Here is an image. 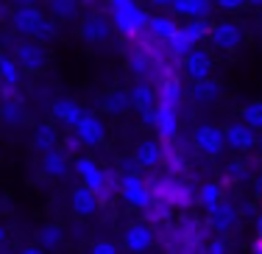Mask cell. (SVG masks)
Masks as SVG:
<instances>
[{
    "instance_id": "cell-1",
    "label": "cell",
    "mask_w": 262,
    "mask_h": 254,
    "mask_svg": "<svg viewBox=\"0 0 262 254\" xmlns=\"http://www.w3.org/2000/svg\"><path fill=\"white\" fill-rule=\"evenodd\" d=\"M109 11H112V23L123 36H140L148 31L151 17L137 6V0H109Z\"/></svg>"
},
{
    "instance_id": "cell-2",
    "label": "cell",
    "mask_w": 262,
    "mask_h": 254,
    "mask_svg": "<svg viewBox=\"0 0 262 254\" xmlns=\"http://www.w3.org/2000/svg\"><path fill=\"white\" fill-rule=\"evenodd\" d=\"M151 193H154V204H165V207H190L192 201L198 198V193H192V187L187 182L176 176H162L151 184Z\"/></svg>"
},
{
    "instance_id": "cell-3",
    "label": "cell",
    "mask_w": 262,
    "mask_h": 254,
    "mask_svg": "<svg viewBox=\"0 0 262 254\" xmlns=\"http://www.w3.org/2000/svg\"><path fill=\"white\" fill-rule=\"evenodd\" d=\"M11 26L26 36H53V23L42 14L39 6H14L11 11Z\"/></svg>"
},
{
    "instance_id": "cell-4",
    "label": "cell",
    "mask_w": 262,
    "mask_h": 254,
    "mask_svg": "<svg viewBox=\"0 0 262 254\" xmlns=\"http://www.w3.org/2000/svg\"><path fill=\"white\" fill-rule=\"evenodd\" d=\"M120 196L126 198L131 207H140V209H148L154 204V193H151V184L140 176L137 171L131 173H123L120 179Z\"/></svg>"
},
{
    "instance_id": "cell-5",
    "label": "cell",
    "mask_w": 262,
    "mask_h": 254,
    "mask_svg": "<svg viewBox=\"0 0 262 254\" xmlns=\"http://www.w3.org/2000/svg\"><path fill=\"white\" fill-rule=\"evenodd\" d=\"M192 142H195V148L204 154V157H217V154L226 148V134H223V129L204 123V126L195 129V134H192Z\"/></svg>"
},
{
    "instance_id": "cell-6",
    "label": "cell",
    "mask_w": 262,
    "mask_h": 254,
    "mask_svg": "<svg viewBox=\"0 0 262 254\" xmlns=\"http://www.w3.org/2000/svg\"><path fill=\"white\" fill-rule=\"evenodd\" d=\"M209 42L215 51H237L243 45V31L237 23H217L209 31Z\"/></svg>"
},
{
    "instance_id": "cell-7",
    "label": "cell",
    "mask_w": 262,
    "mask_h": 254,
    "mask_svg": "<svg viewBox=\"0 0 262 254\" xmlns=\"http://www.w3.org/2000/svg\"><path fill=\"white\" fill-rule=\"evenodd\" d=\"M14 59H17V65L28 73H39L42 67L48 65L45 48L36 45V42H20V45L14 48Z\"/></svg>"
},
{
    "instance_id": "cell-8",
    "label": "cell",
    "mask_w": 262,
    "mask_h": 254,
    "mask_svg": "<svg viewBox=\"0 0 262 254\" xmlns=\"http://www.w3.org/2000/svg\"><path fill=\"white\" fill-rule=\"evenodd\" d=\"M76 173H78L81 182H84V187H90L95 196H101V193H103V187H106V171L98 168L95 159H90V157H78V159H76Z\"/></svg>"
},
{
    "instance_id": "cell-9",
    "label": "cell",
    "mask_w": 262,
    "mask_h": 254,
    "mask_svg": "<svg viewBox=\"0 0 262 254\" xmlns=\"http://www.w3.org/2000/svg\"><path fill=\"white\" fill-rule=\"evenodd\" d=\"M223 134H226V145L234 148V151H251V148L257 145V129H251L246 120L226 126Z\"/></svg>"
},
{
    "instance_id": "cell-10",
    "label": "cell",
    "mask_w": 262,
    "mask_h": 254,
    "mask_svg": "<svg viewBox=\"0 0 262 254\" xmlns=\"http://www.w3.org/2000/svg\"><path fill=\"white\" fill-rule=\"evenodd\" d=\"M123 246L131 254H142L154 246V232L145 224H131L126 229V235H123Z\"/></svg>"
},
{
    "instance_id": "cell-11",
    "label": "cell",
    "mask_w": 262,
    "mask_h": 254,
    "mask_svg": "<svg viewBox=\"0 0 262 254\" xmlns=\"http://www.w3.org/2000/svg\"><path fill=\"white\" fill-rule=\"evenodd\" d=\"M73 132L78 134V140L84 142V145H101L103 137H106V129H103L101 117H95V115H84L76 123V129H73Z\"/></svg>"
},
{
    "instance_id": "cell-12",
    "label": "cell",
    "mask_w": 262,
    "mask_h": 254,
    "mask_svg": "<svg viewBox=\"0 0 262 254\" xmlns=\"http://www.w3.org/2000/svg\"><path fill=\"white\" fill-rule=\"evenodd\" d=\"M184 73L192 78V81H201V78H209L212 73V56L201 48H192L184 56Z\"/></svg>"
},
{
    "instance_id": "cell-13",
    "label": "cell",
    "mask_w": 262,
    "mask_h": 254,
    "mask_svg": "<svg viewBox=\"0 0 262 254\" xmlns=\"http://www.w3.org/2000/svg\"><path fill=\"white\" fill-rule=\"evenodd\" d=\"M81 117H84V109H81V103L73 101V98H59V101L53 103V120L61 123V126L76 129V123Z\"/></svg>"
},
{
    "instance_id": "cell-14",
    "label": "cell",
    "mask_w": 262,
    "mask_h": 254,
    "mask_svg": "<svg viewBox=\"0 0 262 254\" xmlns=\"http://www.w3.org/2000/svg\"><path fill=\"white\" fill-rule=\"evenodd\" d=\"M134 159L142 168H157V165L165 162V145L157 140H142L134 151Z\"/></svg>"
},
{
    "instance_id": "cell-15",
    "label": "cell",
    "mask_w": 262,
    "mask_h": 254,
    "mask_svg": "<svg viewBox=\"0 0 262 254\" xmlns=\"http://www.w3.org/2000/svg\"><path fill=\"white\" fill-rule=\"evenodd\" d=\"M207 218H209V226L215 229V232H229L234 224H237V209L232 207L229 201H221L217 207L207 209Z\"/></svg>"
},
{
    "instance_id": "cell-16",
    "label": "cell",
    "mask_w": 262,
    "mask_h": 254,
    "mask_svg": "<svg viewBox=\"0 0 262 254\" xmlns=\"http://www.w3.org/2000/svg\"><path fill=\"white\" fill-rule=\"evenodd\" d=\"M157 103H162V107H173V109L182 103V81H179V76H167V78L159 81Z\"/></svg>"
},
{
    "instance_id": "cell-17",
    "label": "cell",
    "mask_w": 262,
    "mask_h": 254,
    "mask_svg": "<svg viewBox=\"0 0 262 254\" xmlns=\"http://www.w3.org/2000/svg\"><path fill=\"white\" fill-rule=\"evenodd\" d=\"M81 36H84L86 42H92V45H98V42H103L106 36H109V23H106L101 14H90L81 23Z\"/></svg>"
},
{
    "instance_id": "cell-18",
    "label": "cell",
    "mask_w": 262,
    "mask_h": 254,
    "mask_svg": "<svg viewBox=\"0 0 262 254\" xmlns=\"http://www.w3.org/2000/svg\"><path fill=\"white\" fill-rule=\"evenodd\" d=\"M98 207H101V201H98V196L92 193L90 187H78L76 193H73V213L81 215V218H90V215H95Z\"/></svg>"
},
{
    "instance_id": "cell-19",
    "label": "cell",
    "mask_w": 262,
    "mask_h": 254,
    "mask_svg": "<svg viewBox=\"0 0 262 254\" xmlns=\"http://www.w3.org/2000/svg\"><path fill=\"white\" fill-rule=\"evenodd\" d=\"M179 17H187V20H195V17H209L212 11V0H173L170 6Z\"/></svg>"
},
{
    "instance_id": "cell-20",
    "label": "cell",
    "mask_w": 262,
    "mask_h": 254,
    "mask_svg": "<svg viewBox=\"0 0 262 254\" xmlns=\"http://www.w3.org/2000/svg\"><path fill=\"white\" fill-rule=\"evenodd\" d=\"M159 132L162 140H173L179 132L176 126V109L173 107H162V103H157V126H154Z\"/></svg>"
},
{
    "instance_id": "cell-21",
    "label": "cell",
    "mask_w": 262,
    "mask_h": 254,
    "mask_svg": "<svg viewBox=\"0 0 262 254\" xmlns=\"http://www.w3.org/2000/svg\"><path fill=\"white\" fill-rule=\"evenodd\" d=\"M128 95H131V107H134L137 112H145V109L157 107V92H154V87L145 84V81L134 84Z\"/></svg>"
},
{
    "instance_id": "cell-22",
    "label": "cell",
    "mask_w": 262,
    "mask_h": 254,
    "mask_svg": "<svg viewBox=\"0 0 262 254\" xmlns=\"http://www.w3.org/2000/svg\"><path fill=\"white\" fill-rule=\"evenodd\" d=\"M165 42V48H167V53H170V56H176V59H184L187 53L192 51V48H195V42L190 39V36L184 34L182 31V26H179V31L173 36H167V39H162Z\"/></svg>"
},
{
    "instance_id": "cell-23",
    "label": "cell",
    "mask_w": 262,
    "mask_h": 254,
    "mask_svg": "<svg viewBox=\"0 0 262 254\" xmlns=\"http://www.w3.org/2000/svg\"><path fill=\"white\" fill-rule=\"evenodd\" d=\"M128 70L134 73V76H140V78H145V76H151L154 70H157V65H154V59L148 56L142 48H137V51H131L128 53Z\"/></svg>"
},
{
    "instance_id": "cell-24",
    "label": "cell",
    "mask_w": 262,
    "mask_h": 254,
    "mask_svg": "<svg viewBox=\"0 0 262 254\" xmlns=\"http://www.w3.org/2000/svg\"><path fill=\"white\" fill-rule=\"evenodd\" d=\"M42 171L53 179H61L67 173V157L61 151H56V148L45 151V157H42Z\"/></svg>"
},
{
    "instance_id": "cell-25",
    "label": "cell",
    "mask_w": 262,
    "mask_h": 254,
    "mask_svg": "<svg viewBox=\"0 0 262 254\" xmlns=\"http://www.w3.org/2000/svg\"><path fill=\"white\" fill-rule=\"evenodd\" d=\"M34 145L39 151H51V148L59 145V132L53 129V123H39L34 129Z\"/></svg>"
},
{
    "instance_id": "cell-26",
    "label": "cell",
    "mask_w": 262,
    "mask_h": 254,
    "mask_svg": "<svg viewBox=\"0 0 262 254\" xmlns=\"http://www.w3.org/2000/svg\"><path fill=\"white\" fill-rule=\"evenodd\" d=\"M221 92H223V84L212 81V78H201L192 87V98L195 101H215V98H221Z\"/></svg>"
},
{
    "instance_id": "cell-27",
    "label": "cell",
    "mask_w": 262,
    "mask_h": 254,
    "mask_svg": "<svg viewBox=\"0 0 262 254\" xmlns=\"http://www.w3.org/2000/svg\"><path fill=\"white\" fill-rule=\"evenodd\" d=\"M148 31L154 34V39H167V36H173L179 31V23L173 17H151Z\"/></svg>"
},
{
    "instance_id": "cell-28",
    "label": "cell",
    "mask_w": 262,
    "mask_h": 254,
    "mask_svg": "<svg viewBox=\"0 0 262 254\" xmlns=\"http://www.w3.org/2000/svg\"><path fill=\"white\" fill-rule=\"evenodd\" d=\"M182 31L187 36H190L192 42H201V39H209V31H212V26H209V20L207 17H195V20H187L184 26H182Z\"/></svg>"
},
{
    "instance_id": "cell-29",
    "label": "cell",
    "mask_w": 262,
    "mask_h": 254,
    "mask_svg": "<svg viewBox=\"0 0 262 254\" xmlns=\"http://www.w3.org/2000/svg\"><path fill=\"white\" fill-rule=\"evenodd\" d=\"M36 240L42 243V249H59L61 240H64V229L56 226V224H48L36 232Z\"/></svg>"
},
{
    "instance_id": "cell-30",
    "label": "cell",
    "mask_w": 262,
    "mask_h": 254,
    "mask_svg": "<svg viewBox=\"0 0 262 254\" xmlns=\"http://www.w3.org/2000/svg\"><path fill=\"white\" fill-rule=\"evenodd\" d=\"M53 20H73L78 14V0H48Z\"/></svg>"
},
{
    "instance_id": "cell-31",
    "label": "cell",
    "mask_w": 262,
    "mask_h": 254,
    "mask_svg": "<svg viewBox=\"0 0 262 254\" xmlns=\"http://www.w3.org/2000/svg\"><path fill=\"white\" fill-rule=\"evenodd\" d=\"M0 81H3V84H11V87L20 84V65H17L14 56H6V53H0Z\"/></svg>"
},
{
    "instance_id": "cell-32",
    "label": "cell",
    "mask_w": 262,
    "mask_h": 254,
    "mask_svg": "<svg viewBox=\"0 0 262 254\" xmlns=\"http://www.w3.org/2000/svg\"><path fill=\"white\" fill-rule=\"evenodd\" d=\"M221 201H223V187H221V184H215V182H207L201 190H198V204H201L204 209H212V207H217Z\"/></svg>"
},
{
    "instance_id": "cell-33",
    "label": "cell",
    "mask_w": 262,
    "mask_h": 254,
    "mask_svg": "<svg viewBox=\"0 0 262 254\" xmlns=\"http://www.w3.org/2000/svg\"><path fill=\"white\" fill-rule=\"evenodd\" d=\"M131 109V95L128 92H112V95L103 98V112L109 115H123Z\"/></svg>"
},
{
    "instance_id": "cell-34",
    "label": "cell",
    "mask_w": 262,
    "mask_h": 254,
    "mask_svg": "<svg viewBox=\"0 0 262 254\" xmlns=\"http://www.w3.org/2000/svg\"><path fill=\"white\" fill-rule=\"evenodd\" d=\"M0 117H3L6 123H23V117H26V109H23L20 98L3 101V107H0Z\"/></svg>"
},
{
    "instance_id": "cell-35",
    "label": "cell",
    "mask_w": 262,
    "mask_h": 254,
    "mask_svg": "<svg viewBox=\"0 0 262 254\" xmlns=\"http://www.w3.org/2000/svg\"><path fill=\"white\" fill-rule=\"evenodd\" d=\"M243 120L251 129H262V101H254L243 109Z\"/></svg>"
},
{
    "instance_id": "cell-36",
    "label": "cell",
    "mask_w": 262,
    "mask_h": 254,
    "mask_svg": "<svg viewBox=\"0 0 262 254\" xmlns=\"http://www.w3.org/2000/svg\"><path fill=\"white\" fill-rule=\"evenodd\" d=\"M246 176H248V171H246V165H243V162H229L226 165V179H229V182H243Z\"/></svg>"
},
{
    "instance_id": "cell-37",
    "label": "cell",
    "mask_w": 262,
    "mask_h": 254,
    "mask_svg": "<svg viewBox=\"0 0 262 254\" xmlns=\"http://www.w3.org/2000/svg\"><path fill=\"white\" fill-rule=\"evenodd\" d=\"M90 254H117V246L112 240H98V243H92Z\"/></svg>"
},
{
    "instance_id": "cell-38",
    "label": "cell",
    "mask_w": 262,
    "mask_h": 254,
    "mask_svg": "<svg viewBox=\"0 0 262 254\" xmlns=\"http://www.w3.org/2000/svg\"><path fill=\"white\" fill-rule=\"evenodd\" d=\"M212 6H221V9H226V11H237V9L246 6V0H212Z\"/></svg>"
},
{
    "instance_id": "cell-39",
    "label": "cell",
    "mask_w": 262,
    "mask_h": 254,
    "mask_svg": "<svg viewBox=\"0 0 262 254\" xmlns=\"http://www.w3.org/2000/svg\"><path fill=\"white\" fill-rule=\"evenodd\" d=\"M81 145H84V142H81V140H78V134L73 132V137H67V140H64V148H67L64 154H76V151H78Z\"/></svg>"
},
{
    "instance_id": "cell-40",
    "label": "cell",
    "mask_w": 262,
    "mask_h": 254,
    "mask_svg": "<svg viewBox=\"0 0 262 254\" xmlns=\"http://www.w3.org/2000/svg\"><path fill=\"white\" fill-rule=\"evenodd\" d=\"M207 254H226V243H223V240H209Z\"/></svg>"
},
{
    "instance_id": "cell-41",
    "label": "cell",
    "mask_w": 262,
    "mask_h": 254,
    "mask_svg": "<svg viewBox=\"0 0 262 254\" xmlns=\"http://www.w3.org/2000/svg\"><path fill=\"white\" fill-rule=\"evenodd\" d=\"M140 115H142V123H145V126H157V107L145 109V112H140Z\"/></svg>"
},
{
    "instance_id": "cell-42",
    "label": "cell",
    "mask_w": 262,
    "mask_h": 254,
    "mask_svg": "<svg viewBox=\"0 0 262 254\" xmlns=\"http://www.w3.org/2000/svg\"><path fill=\"white\" fill-rule=\"evenodd\" d=\"M151 6H157V9H170L173 6V0H148Z\"/></svg>"
},
{
    "instance_id": "cell-43",
    "label": "cell",
    "mask_w": 262,
    "mask_h": 254,
    "mask_svg": "<svg viewBox=\"0 0 262 254\" xmlns=\"http://www.w3.org/2000/svg\"><path fill=\"white\" fill-rule=\"evenodd\" d=\"M251 254H262V238L254 240V246H251Z\"/></svg>"
},
{
    "instance_id": "cell-44",
    "label": "cell",
    "mask_w": 262,
    "mask_h": 254,
    "mask_svg": "<svg viewBox=\"0 0 262 254\" xmlns=\"http://www.w3.org/2000/svg\"><path fill=\"white\" fill-rule=\"evenodd\" d=\"M20 254H45V249H36V246H28V249H23Z\"/></svg>"
},
{
    "instance_id": "cell-45",
    "label": "cell",
    "mask_w": 262,
    "mask_h": 254,
    "mask_svg": "<svg viewBox=\"0 0 262 254\" xmlns=\"http://www.w3.org/2000/svg\"><path fill=\"white\" fill-rule=\"evenodd\" d=\"M11 3H14V6H36L39 0H11Z\"/></svg>"
},
{
    "instance_id": "cell-46",
    "label": "cell",
    "mask_w": 262,
    "mask_h": 254,
    "mask_svg": "<svg viewBox=\"0 0 262 254\" xmlns=\"http://www.w3.org/2000/svg\"><path fill=\"white\" fill-rule=\"evenodd\" d=\"M254 190H257V193H262V176L254 179Z\"/></svg>"
},
{
    "instance_id": "cell-47",
    "label": "cell",
    "mask_w": 262,
    "mask_h": 254,
    "mask_svg": "<svg viewBox=\"0 0 262 254\" xmlns=\"http://www.w3.org/2000/svg\"><path fill=\"white\" fill-rule=\"evenodd\" d=\"M257 235H259V238H262V213L257 215Z\"/></svg>"
},
{
    "instance_id": "cell-48",
    "label": "cell",
    "mask_w": 262,
    "mask_h": 254,
    "mask_svg": "<svg viewBox=\"0 0 262 254\" xmlns=\"http://www.w3.org/2000/svg\"><path fill=\"white\" fill-rule=\"evenodd\" d=\"M246 3H251V6H262V0H246Z\"/></svg>"
},
{
    "instance_id": "cell-49",
    "label": "cell",
    "mask_w": 262,
    "mask_h": 254,
    "mask_svg": "<svg viewBox=\"0 0 262 254\" xmlns=\"http://www.w3.org/2000/svg\"><path fill=\"white\" fill-rule=\"evenodd\" d=\"M3 240H6V232H3V226H0V243H3Z\"/></svg>"
},
{
    "instance_id": "cell-50",
    "label": "cell",
    "mask_w": 262,
    "mask_h": 254,
    "mask_svg": "<svg viewBox=\"0 0 262 254\" xmlns=\"http://www.w3.org/2000/svg\"><path fill=\"white\" fill-rule=\"evenodd\" d=\"M257 145H259V148H262V137H257Z\"/></svg>"
},
{
    "instance_id": "cell-51",
    "label": "cell",
    "mask_w": 262,
    "mask_h": 254,
    "mask_svg": "<svg viewBox=\"0 0 262 254\" xmlns=\"http://www.w3.org/2000/svg\"><path fill=\"white\" fill-rule=\"evenodd\" d=\"M0 87H3V81H0Z\"/></svg>"
}]
</instances>
